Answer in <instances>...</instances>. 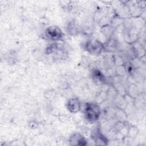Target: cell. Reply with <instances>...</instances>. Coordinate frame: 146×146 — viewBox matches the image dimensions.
Here are the masks:
<instances>
[{
    "label": "cell",
    "mask_w": 146,
    "mask_h": 146,
    "mask_svg": "<svg viewBox=\"0 0 146 146\" xmlns=\"http://www.w3.org/2000/svg\"><path fill=\"white\" fill-rule=\"evenodd\" d=\"M70 142L71 145H86L87 140L81 134L76 133L73 134L70 139Z\"/></svg>",
    "instance_id": "cell-4"
},
{
    "label": "cell",
    "mask_w": 146,
    "mask_h": 146,
    "mask_svg": "<svg viewBox=\"0 0 146 146\" xmlns=\"http://www.w3.org/2000/svg\"><path fill=\"white\" fill-rule=\"evenodd\" d=\"M100 142V145L102 144H106V142L107 141V140L106 139V137L103 136L102 134L100 133H97L95 137V142Z\"/></svg>",
    "instance_id": "cell-7"
},
{
    "label": "cell",
    "mask_w": 146,
    "mask_h": 146,
    "mask_svg": "<svg viewBox=\"0 0 146 146\" xmlns=\"http://www.w3.org/2000/svg\"><path fill=\"white\" fill-rule=\"evenodd\" d=\"M86 48L87 51L92 54H100L103 49V46L100 42L96 40H89L87 42Z\"/></svg>",
    "instance_id": "cell-3"
},
{
    "label": "cell",
    "mask_w": 146,
    "mask_h": 146,
    "mask_svg": "<svg viewBox=\"0 0 146 146\" xmlns=\"http://www.w3.org/2000/svg\"><path fill=\"white\" fill-rule=\"evenodd\" d=\"M46 35L49 39L57 40L60 39L63 37V34L62 30L59 27L52 26L46 29Z\"/></svg>",
    "instance_id": "cell-2"
},
{
    "label": "cell",
    "mask_w": 146,
    "mask_h": 146,
    "mask_svg": "<svg viewBox=\"0 0 146 146\" xmlns=\"http://www.w3.org/2000/svg\"><path fill=\"white\" fill-rule=\"evenodd\" d=\"M84 114L86 119L89 122H95L99 117L100 114V108L96 104L87 103L84 109Z\"/></svg>",
    "instance_id": "cell-1"
},
{
    "label": "cell",
    "mask_w": 146,
    "mask_h": 146,
    "mask_svg": "<svg viewBox=\"0 0 146 146\" xmlns=\"http://www.w3.org/2000/svg\"><path fill=\"white\" fill-rule=\"evenodd\" d=\"M93 78L94 80L99 83H103L105 81V77L99 70H95L93 72Z\"/></svg>",
    "instance_id": "cell-6"
},
{
    "label": "cell",
    "mask_w": 146,
    "mask_h": 146,
    "mask_svg": "<svg viewBox=\"0 0 146 146\" xmlns=\"http://www.w3.org/2000/svg\"><path fill=\"white\" fill-rule=\"evenodd\" d=\"M66 106L69 111L72 113H75L80 110V104L78 99L71 98L68 100Z\"/></svg>",
    "instance_id": "cell-5"
}]
</instances>
